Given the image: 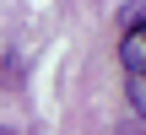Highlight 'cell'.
Wrapping results in <instances>:
<instances>
[{"mask_svg": "<svg viewBox=\"0 0 146 135\" xmlns=\"http://www.w3.org/2000/svg\"><path fill=\"white\" fill-rule=\"evenodd\" d=\"M119 60H125V70H130V108L141 114L146 108V16L141 11H130V22H125Z\"/></svg>", "mask_w": 146, "mask_h": 135, "instance_id": "cell-1", "label": "cell"}, {"mask_svg": "<svg viewBox=\"0 0 146 135\" xmlns=\"http://www.w3.org/2000/svg\"><path fill=\"white\" fill-rule=\"evenodd\" d=\"M0 135H11V130H5V124H0Z\"/></svg>", "mask_w": 146, "mask_h": 135, "instance_id": "cell-2", "label": "cell"}]
</instances>
